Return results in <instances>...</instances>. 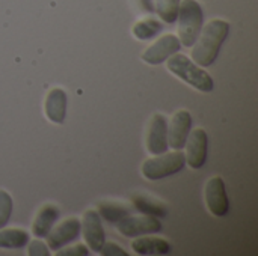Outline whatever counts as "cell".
Here are the masks:
<instances>
[{"label":"cell","instance_id":"15","mask_svg":"<svg viewBox=\"0 0 258 256\" xmlns=\"http://www.w3.org/2000/svg\"><path fill=\"white\" fill-rule=\"evenodd\" d=\"M132 249L138 255H166L171 252V244L159 237H139L132 243Z\"/></svg>","mask_w":258,"mask_h":256},{"label":"cell","instance_id":"14","mask_svg":"<svg viewBox=\"0 0 258 256\" xmlns=\"http://www.w3.org/2000/svg\"><path fill=\"white\" fill-rule=\"evenodd\" d=\"M59 217V210L51 205V204H45L36 214L33 223H32V234L36 238H44L53 228V225L56 223Z\"/></svg>","mask_w":258,"mask_h":256},{"label":"cell","instance_id":"20","mask_svg":"<svg viewBox=\"0 0 258 256\" xmlns=\"http://www.w3.org/2000/svg\"><path fill=\"white\" fill-rule=\"evenodd\" d=\"M178 5L180 0H156V11L165 23L172 24L177 21Z\"/></svg>","mask_w":258,"mask_h":256},{"label":"cell","instance_id":"9","mask_svg":"<svg viewBox=\"0 0 258 256\" xmlns=\"http://www.w3.org/2000/svg\"><path fill=\"white\" fill-rule=\"evenodd\" d=\"M80 231H83V238L88 244V249H91L94 253H100L106 238H104V229L101 225V217L98 211L88 210L83 214Z\"/></svg>","mask_w":258,"mask_h":256},{"label":"cell","instance_id":"3","mask_svg":"<svg viewBox=\"0 0 258 256\" xmlns=\"http://www.w3.org/2000/svg\"><path fill=\"white\" fill-rule=\"evenodd\" d=\"M203 8L197 0H181L178 5V39L181 45L192 47L203 29Z\"/></svg>","mask_w":258,"mask_h":256},{"label":"cell","instance_id":"23","mask_svg":"<svg viewBox=\"0 0 258 256\" xmlns=\"http://www.w3.org/2000/svg\"><path fill=\"white\" fill-rule=\"evenodd\" d=\"M63 249V247H62ZM89 255V249L85 244H76L71 247H65L63 250L59 249L57 256H88Z\"/></svg>","mask_w":258,"mask_h":256},{"label":"cell","instance_id":"4","mask_svg":"<svg viewBox=\"0 0 258 256\" xmlns=\"http://www.w3.org/2000/svg\"><path fill=\"white\" fill-rule=\"evenodd\" d=\"M186 166L184 154L180 149H174V152H163L153 158H148L142 164V175L150 181H157L171 175L178 174Z\"/></svg>","mask_w":258,"mask_h":256},{"label":"cell","instance_id":"17","mask_svg":"<svg viewBox=\"0 0 258 256\" xmlns=\"http://www.w3.org/2000/svg\"><path fill=\"white\" fill-rule=\"evenodd\" d=\"M132 202L135 205V208L138 211H141L142 214H148V216H154V217H165L168 214V208L165 204L151 199L145 195H135L132 198Z\"/></svg>","mask_w":258,"mask_h":256},{"label":"cell","instance_id":"1","mask_svg":"<svg viewBox=\"0 0 258 256\" xmlns=\"http://www.w3.org/2000/svg\"><path fill=\"white\" fill-rule=\"evenodd\" d=\"M230 33V23L225 20L215 18L201 29L195 47L192 50V59L197 65L206 68L210 66L219 56L221 47Z\"/></svg>","mask_w":258,"mask_h":256},{"label":"cell","instance_id":"19","mask_svg":"<svg viewBox=\"0 0 258 256\" xmlns=\"http://www.w3.org/2000/svg\"><path fill=\"white\" fill-rule=\"evenodd\" d=\"M160 30H162V23L154 18H147V20L138 21L133 26V35H135V38H138L141 41L154 38Z\"/></svg>","mask_w":258,"mask_h":256},{"label":"cell","instance_id":"25","mask_svg":"<svg viewBox=\"0 0 258 256\" xmlns=\"http://www.w3.org/2000/svg\"><path fill=\"white\" fill-rule=\"evenodd\" d=\"M141 3H142V6H144L145 11H148V12H153L154 11V6H153V2L151 0H141Z\"/></svg>","mask_w":258,"mask_h":256},{"label":"cell","instance_id":"5","mask_svg":"<svg viewBox=\"0 0 258 256\" xmlns=\"http://www.w3.org/2000/svg\"><path fill=\"white\" fill-rule=\"evenodd\" d=\"M116 229L124 237H141V235H150L157 234L162 231V223L157 217L141 214V216H127L122 220H119L116 225Z\"/></svg>","mask_w":258,"mask_h":256},{"label":"cell","instance_id":"24","mask_svg":"<svg viewBox=\"0 0 258 256\" xmlns=\"http://www.w3.org/2000/svg\"><path fill=\"white\" fill-rule=\"evenodd\" d=\"M100 253L103 256H127V252L122 250L118 244H115V243H106V241H104Z\"/></svg>","mask_w":258,"mask_h":256},{"label":"cell","instance_id":"22","mask_svg":"<svg viewBox=\"0 0 258 256\" xmlns=\"http://www.w3.org/2000/svg\"><path fill=\"white\" fill-rule=\"evenodd\" d=\"M29 247H27V255L30 256H48L50 252H48V246L44 244L42 241L39 240H35L32 243H27Z\"/></svg>","mask_w":258,"mask_h":256},{"label":"cell","instance_id":"7","mask_svg":"<svg viewBox=\"0 0 258 256\" xmlns=\"http://www.w3.org/2000/svg\"><path fill=\"white\" fill-rule=\"evenodd\" d=\"M206 205H207V210L216 217H224L228 214L230 202H228V196H227L225 183L221 177H213L207 181Z\"/></svg>","mask_w":258,"mask_h":256},{"label":"cell","instance_id":"12","mask_svg":"<svg viewBox=\"0 0 258 256\" xmlns=\"http://www.w3.org/2000/svg\"><path fill=\"white\" fill-rule=\"evenodd\" d=\"M168 122L160 113H156L150 122L147 136V149L153 155H159L168 151Z\"/></svg>","mask_w":258,"mask_h":256},{"label":"cell","instance_id":"2","mask_svg":"<svg viewBox=\"0 0 258 256\" xmlns=\"http://www.w3.org/2000/svg\"><path fill=\"white\" fill-rule=\"evenodd\" d=\"M166 60H168L166 66H168L169 72L177 75L184 83L190 84L192 88H195L201 92H212L213 91L212 75L207 71H204L203 68H200V65H197L187 56L180 54V53H174Z\"/></svg>","mask_w":258,"mask_h":256},{"label":"cell","instance_id":"13","mask_svg":"<svg viewBox=\"0 0 258 256\" xmlns=\"http://www.w3.org/2000/svg\"><path fill=\"white\" fill-rule=\"evenodd\" d=\"M44 112L50 122L63 124L67 118V94L60 88H53L47 92L44 101Z\"/></svg>","mask_w":258,"mask_h":256},{"label":"cell","instance_id":"8","mask_svg":"<svg viewBox=\"0 0 258 256\" xmlns=\"http://www.w3.org/2000/svg\"><path fill=\"white\" fill-rule=\"evenodd\" d=\"M180 48H181V42L178 36L168 33L159 38L151 47H148L142 53V60L148 65H160L174 53H178Z\"/></svg>","mask_w":258,"mask_h":256},{"label":"cell","instance_id":"18","mask_svg":"<svg viewBox=\"0 0 258 256\" xmlns=\"http://www.w3.org/2000/svg\"><path fill=\"white\" fill-rule=\"evenodd\" d=\"M98 214L106 222L116 225L119 220L130 214V208L119 202H101L98 204Z\"/></svg>","mask_w":258,"mask_h":256},{"label":"cell","instance_id":"16","mask_svg":"<svg viewBox=\"0 0 258 256\" xmlns=\"http://www.w3.org/2000/svg\"><path fill=\"white\" fill-rule=\"evenodd\" d=\"M29 243V234L20 228H2L0 229V249H23Z\"/></svg>","mask_w":258,"mask_h":256},{"label":"cell","instance_id":"21","mask_svg":"<svg viewBox=\"0 0 258 256\" xmlns=\"http://www.w3.org/2000/svg\"><path fill=\"white\" fill-rule=\"evenodd\" d=\"M12 208H14V202L11 195L6 190L0 189V229L8 225L12 214Z\"/></svg>","mask_w":258,"mask_h":256},{"label":"cell","instance_id":"10","mask_svg":"<svg viewBox=\"0 0 258 256\" xmlns=\"http://www.w3.org/2000/svg\"><path fill=\"white\" fill-rule=\"evenodd\" d=\"M80 226L82 223L77 217H70L63 220L60 225H57L54 229L51 228V231L45 235L48 249L59 250L71 241H74L80 234Z\"/></svg>","mask_w":258,"mask_h":256},{"label":"cell","instance_id":"6","mask_svg":"<svg viewBox=\"0 0 258 256\" xmlns=\"http://www.w3.org/2000/svg\"><path fill=\"white\" fill-rule=\"evenodd\" d=\"M186 163L192 169H201L207 160L209 151V136L204 128H194L190 130L187 140H186Z\"/></svg>","mask_w":258,"mask_h":256},{"label":"cell","instance_id":"11","mask_svg":"<svg viewBox=\"0 0 258 256\" xmlns=\"http://www.w3.org/2000/svg\"><path fill=\"white\" fill-rule=\"evenodd\" d=\"M192 128V115L189 110H178L174 113L171 125L168 127V146L172 149H183Z\"/></svg>","mask_w":258,"mask_h":256}]
</instances>
